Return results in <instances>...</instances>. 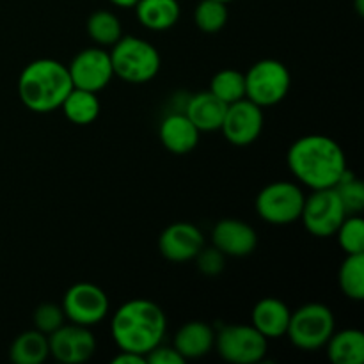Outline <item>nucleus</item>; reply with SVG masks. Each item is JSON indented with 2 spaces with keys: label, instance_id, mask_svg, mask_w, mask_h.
<instances>
[{
  "label": "nucleus",
  "instance_id": "a878e982",
  "mask_svg": "<svg viewBox=\"0 0 364 364\" xmlns=\"http://www.w3.org/2000/svg\"><path fill=\"white\" fill-rule=\"evenodd\" d=\"M210 92L226 105L245 98V77L242 71L233 68H224L217 71L210 80Z\"/></svg>",
  "mask_w": 364,
  "mask_h": 364
},
{
  "label": "nucleus",
  "instance_id": "f8f14e48",
  "mask_svg": "<svg viewBox=\"0 0 364 364\" xmlns=\"http://www.w3.org/2000/svg\"><path fill=\"white\" fill-rule=\"evenodd\" d=\"M263 127H265V114L262 107L252 103L251 100L242 98L228 105L220 132L230 144L244 148L258 141Z\"/></svg>",
  "mask_w": 364,
  "mask_h": 364
},
{
  "label": "nucleus",
  "instance_id": "cd10ccee",
  "mask_svg": "<svg viewBox=\"0 0 364 364\" xmlns=\"http://www.w3.org/2000/svg\"><path fill=\"white\" fill-rule=\"evenodd\" d=\"M334 191L340 196L347 215H361L364 210V185L350 169L345 171Z\"/></svg>",
  "mask_w": 364,
  "mask_h": 364
},
{
  "label": "nucleus",
  "instance_id": "2eb2a0df",
  "mask_svg": "<svg viewBox=\"0 0 364 364\" xmlns=\"http://www.w3.org/2000/svg\"><path fill=\"white\" fill-rule=\"evenodd\" d=\"M212 245L230 258H245L258 247V233L242 219H220L212 230Z\"/></svg>",
  "mask_w": 364,
  "mask_h": 364
},
{
  "label": "nucleus",
  "instance_id": "7ed1b4c3",
  "mask_svg": "<svg viewBox=\"0 0 364 364\" xmlns=\"http://www.w3.org/2000/svg\"><path fill=\"white\" fill-rule=\"evenodd\" d=\"M71 89L73 84L68 66L50 57H41L28 63L18 77L20 102L25 109L36 114L59 110Z\"/></svg>",
  "mask_w": 364,
  "mask_h": 364
},
{
  "label": "nucleus",
  "instance_id": "1a4fd4ad",
  "mask_svg": "<svg viewBox=\"0 0 364 364\" xmlns=\"http://www.w3.org/2000/svg\"><path fill=\"white\" fill-rule=\"evenodd\" d=\"M345 217L347 212L338 192L334 188H320L306 196L299 220L313 237L329 238L334 237Z\"/></svg>",
  "mask_w": 364,
  "mask_h": 364
},
{
  "label": "nucleus",
  "instance_id": "b1692460",
  "mask_svg": "<svg viewBox=\"0 0 364 364\" xmlns=\"http://www.w3.org/2000/svg\"><path fill=\"white\" fill-rule=\"evenodd\" d=\"M85 28H87V36L91 38V41L102 48L103 46H112L123 36V25H121L119 18L112 11L107 9L95 11L87 18Z\"/></svg>",
  "mask_w": 364,
  "mask_h": 364
},
{
  "label": "nucleus",
  "instance_id": "bb28decb",
  "mask_svg": "<svg viewBox=\"0 0 364 364\" xmlns=\"http://www.w3.org/2000/svg\"><path fill=\"white\" fill-rule=\"evenodd\" d=\"M228 4L220 0H201L194 9V23L205 34H215L228 23Z\"/></svg>",
  "mask_w": 364,
  "mask_h": 364
},
{
  "label": "nucleus",
  "instance_id": "dca6fc26",
  "mask_svg": "<svg viewBox=\"0 0 364 364\" xmlns=\"http://www.w3.org/2000/svg\"><path fill=\"white\" fill-rule=\"evenodd\" d=\"M201 132L183 112L171 110L159 127V139L164 148L173 155H188L199 144Z\"/></svg>",
  "mask_w": 364,
  "mask_h": 364
},
{
  "label": "nucleus",
  "instance_id": "412c9836",
  "mask_svg": "<svg viewBox=\"0 0 364 364\" xmlns=\"http://www.w3.org/2000/svg\"><path fill=\"white\" fill-rule=\"evenodd\" d=\"M326 348L327 358L333 364H363L364 333L361 329L334 331Z\"/></svg>",
  "mask_w": 364,
  "mask_h": 364
},
{
  "label": "nucleus",
  "instance_id": "f704fd0d",
  "mask_svg": "<svg viewBox=\"0 0 364 364\" xmlns=\"http://www.w3.org/2000/svg\"><path fill=\"white\" fill-rule=\"evenodd\" d=\"M355 7H358V13L361 14H364V0H355Z\"/></svg>",
  "mask_w": 364,
  "mask_h": 364
},
{
  "label": "nucleus",
  "instance_id": "5701e85b",
  "mask_svg": "<svg viewBox=\"0 0 364 364\" xmlns=\"http://www.w3.org/2000/svg\"><path fill=\"white\" fill-rule=\"evenodd\" d=\"M100 98L96 92L84 91V89H71L70 95L60 105L66 119L77 127H87L95 123L100 116Z\"/></svg>",
  "mask_w": 364,
  "mask_h": 364
},
{
  "label": "nucleus",
  "instance_id": "c85d7f7f",
  "mask_svg": "<svg viewBox=\"0 0 364 364\" xmlns=\"http://www.w3.org/2000/svg\"><path fill=\"white\" fill-rule=\"evenodd\" d=\"M334 235L345 255H363L364 252V219L361 215L345 217Z\"/></svg>",
  "mask_w": 364,
  "mask_h": 364
},
{
  "label": "nucleus",
  "instance_id": "393cba45",
  "mask_svg": "<svg viewBox=\"0 0 364 364\" xmlns=\"http://www.w3.org/2000/svg\"><path fill=\"white\" fill-rule=\"evenodd\" d=\"M338 283L341 291L350 301L364 299V252L363 255H347L338 272Z\"/></svg>",
  "mask_w": 364,
  "mask_h": 364
},
{
  "label": "nucleus",
  "instance_id": "ddd939ff",
  "mask_svg": "<svg viewBox=\"0 0 364 364\" xmlns=\"http://www.w3.org/2000/svg\"><path fill=\"white\" fill-rule=\"evenodd\" d=\"M48 350L55 361L63 364L87 363L96 352V338L91 327L78 323H63L48 334Z\"/></svg>",
  "mask_w": 364,
  "mask_h": 364
},
{
  "label": "nucleus",
  "instance_id": "0eeeda50",
  "mask_svg": "<svg viewBox=\"0 0 364 364\" xmlns=\"http://www.w3.org/2000/svg\"><path fill=\"white\" fill-rule=\"evenodd\" d=\"M245 98L262 109L283 102L291 89V73L277 59H262L244 73Z\"/></svg>",
  "mask_w": 364,
  "mask_h": 364
},
{
  "label": "nucleus",
  "instance_id": "423d86ee",
  "mask_svg": "<svg viewBox=\"0 0 364 364\" xmlns=\"http://www.w3.org/2000/svg\"><path fill=\"white\" fill-rule=\"evenodd\" d=\"M306 194L295 181H272L258 192L256 213L270 226H288L301 219Z\"/></svg>",
  "mask_w": 364,
  "mask_h": 364
},
{
  "label": "nucleus",
  "instance_id": "9b49d317",
  "mask_svg": "<svg viewBox=\"0 0 364 364\" xmlns=\"http://www.w3.org/2000/svg\"><path fill=\"white\" fill-rule=\"evenodd\" d=\"M68 71L75 89H84L96 95L114 78L110 53L102 46H89L78 52L68 64Z\"/></svg>",
  "mask_w": 364,
  "mask_h": 364
},
{
  "label": "nucleus",
  "instance_id": "c756f323",
  "mask_svg": "<svg viewBox=\"0 0 364 364\" xmlns=\"http://www.w3.org/2000/svg\"><path fill=\"white\" fill-rule=\"evenodd\" d=\"M32 323H34L36 331L48 336L53 331L59 329L63 323H66L63 306L55 304V302H43L32 313Z\"/></svg>",
  "mask_w": 364,
  "mask_h": 364
},
{
  "label": "nucleus",
  "instance_id": "72a5a7b5",
  "mask_svg": "<svg viewBox=\"0 0 364 364\" xmlns=\"http://www.w3.org/2000/svg\"><path fill=\"white\" fill-rule=\"evenodd\" d=\"M109 2L117 7H123V9H132V7H135V4H137L139 0H109Z\"/></svg>",
  "mask_w": 364,
  "mask_h": 364
},
{
  "label": "nucleus",
  "instance_id": "4468645a",
  "mask_svg": "<svg viewBox=\"0 0 364 364\" xmlns=\"http://www.w3.org/2000/svg\"><path fill=\"white\" fill-rule=\"evenodd\" d=\"M206 245L205 235L192 223H173L160 233L159 251L167 262L187 263Z\"/></svg>",
  "mask_w": 364,
  "mask_h": 364
},
{
  "label": "nucleus",
  "instance_id": "2f4dec72",
  "mask_svg": "<svg viewBox=\"0 0 364 364\" xmlns=\"http://www.w3.org/2000/svg\"><path fill=\"white\" fill-rule=\"evenodd\" d=\"M146 363L149 364H185L183 358L178 354L176 348L171 345V347H166V345L160 343L159 347L153 348L148 355H146Z\"/></svg>",
  "mask_w": 364,
  "mask_h": 364
},
{
  "label": "nucleus",
  "instance_id": "f03ea898",
  "mask_svg": "<svg viewBox=\"0 0 364 364\" xmlns=\"http://www.w3.org/2000/svg\"><path fill=\"white\" fill-rule=\"evenodd\" d=\"M167 316L149 299H132L121 304L110 318V334L119 350L148 355L164 341Z\"/></svg>",
  "mask_w": 364,
  "mask_h": 364
},
{
  "label": "nucleus",
  "instance_id": "4be33fe9",
  "mask_svg": "<svg viewBox=\"0 0 364 364\" xmlns=\"http://www.w3.org/2000/svg\"><path fill=\"white\" fill-rule=\"evenodd\" d=\"M48 358V336L36 329L18 334L9 347V359L14 364H43Z\"/></svg>",
  "mask_w": 364,
  "mask_h": 364
},
{
  "label": "nucleus",
  "instance_id": "7c9ffc66",
  "mask_svg": "<svg viewBox=\"0 0 364 364\" xmlns=\"http://www.w3.org/2000/svg\"><path fill=\"white\" fill-rule=\"evenodd\" d=\"M194 259L198 263L199 272L206 277L219 276V274H223L224 267H226V256L213 245H210V247L205 245Z\"/></svg>",
  "mask_w": 364,
  "mask_h": 364
},
{
  "label": "nucleus",
  "instance_id": "9d476101",
  "mask_svg": "<svg viewBox=\"0 0 364 364\" xmlns=\"http://www.w3.org/2000/svg\"><path fill=\"white\" fill-rule=\"evenodd\" d=\"M63 311L66 320L84 327H95L109 315V295L98 284L80 281L71 284L63 297Z\"/></svg>",
  "mask_w": 364,
  "mask_h": 364
},
{
  "label": "nucleus",
  "instance_id": "f3484780",
  "mask_svg": "<svg viewBox=\"0 0 364 364\" xmlns=\"http://www.w3.org/2000/svg\"><path fill=\"white\" fill-rule=\"evenodd\" d=\"M291 309L277 297L259 299L251 311V326L267 340L287 336Z\"/></svg>",
  "mask_w": 364,
  "mask_h": 364
},
{
  "label": "nucleus",
  "instance_id": "39448f33",
  "mask_svg": "<svg viewBox=\"0 0 364 364\" xmlns=\"http://www.w3.org/2000/svg\"><path fill=\"white\" fill-rule=\"evenodd\" d=\"M336 331V318L329 306L322 302H308L291 311L287 338L302 352H315L326 347Z\"/></svg>",
  "mask_w": 364,
  "mask_h": 364
},
{
  "label": "nucleus",
  "instance_id": "473e14b6",
  "mask_svg": "<svg viewBox=\"0 0 364 364\" xmlns=\"http://www.w3.org/2000/svg\"><path fill=\"white\" fill-rule=\"evenodd\" d=\"M112 364H146V358L134 352L119 350V354L112 359Z\"/></svg>",
  "mask_w": 364,
  "mask_h": 364
},
{
  "label": "nucleus",
  "instance_id": "a211bd4d",
  "mask_svg": "<svg viewBox=\"0 0 364 364\" xmlns=\"http://www.w3.org/2000/svg\"><path fill=\"white\" fill-rule=\"evenodd\" d=\"M215 345V329L203 320H191L176 331L173 347L185 359H201L213 350Z\"/></svg>",
  "mask_w": 364,
  "mask_h": 364
},
{
  "label": "nucleus",
  "instance_id": "aec40b11",
  "mask_svg": "<svg viewBox=\"0 0 364 364\" xmlns=\"http://www.w3.org/2000/svg\"><path fill=\"white\" fill-rule=\"evenodd\" d=\"M139 23L153 32H164L178 23L181 7L178 0H139L135 4Z\"/></svg>",
  "mask_w": 364,
  "mask_h": 364
},
{
  "label": "nucleus",
  "instance_id": "f257e3e1",
  "mask_svg": "<svg viewBox=\"0 0 364 364\" xmlns=\"http://www.w3.org/2000/svg\"><path fill=\"white\" fill-rule=\"evenodd\" d=\"M287 166L295 180L309 191L334 188L348 169L343 148L322 134L302 135L291 142Z\"/></svg>",
  "mask_w": 364,
  "mask_h": 364
},
{
  "label": "nucleus",
  "instance_id": "20e7f679",
  "mask_svg": "<svg viewBox=\"0 0 364 364\" xmlns=\"http://www.w3.org/2000/svg\"><path fill=\"white\" fill-rule=\"evenodd\" d=\"M109 53L114 77L128 84H148L159 75L162 64L156 46L135 36H121Z\"/></svg>",
  "mask_w": 364,
  "mask_h": 364
},
{
  "label": "nucleus",
  "instance_id": "6ab92c4d",
  "mask_svg": "<svg viewBox=\"0 0 364 364\" xmlns=\"http://www.w3.org/2000/svg\"><path fill=\"white\" fill-rule=\"evenodd\" d=\"M226 109V103L220 102L210 91H199L194 95H188L183 107V114L203 134V132L220 130Z\"/></svg>",
  "mask_w": 364,
  "mask_h": 364
},
{
  "label": "nucleus",
  "instance_id": "c9c22d12",
  "mask_svg": "<svg viewBox=\"0 0 364 364\" xmlns=\"http://www.w3.org/2000/svg\"><path fill=\"white\" fill-rule=\"evenodd\" d=\"M220 2H224V4H230V2H233V0H220Z\"/></svg>",
  "mask_w": 364,
  "mask_h": 364
},
{
  "label": "nucleus",
  "instance_id": "6e6552de",
  "mask_svg": "<svg viewBox=\"0 0 364 364\" xmlns=\"http://www.w3.org/2000/svg\"><path fill=\"white\" fill-rule=\"evenodd\" d=\"M213 348L231 364H258L269 352V340L251 323H230L215 331Z\"/></svg>",
  "mask_w": 364,
  "mask_h": 364
}]
</instances>
